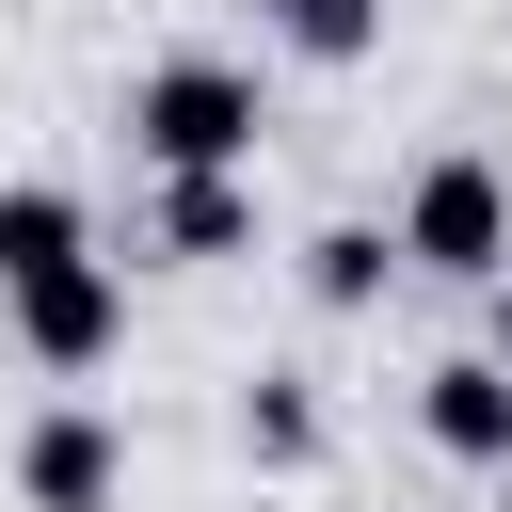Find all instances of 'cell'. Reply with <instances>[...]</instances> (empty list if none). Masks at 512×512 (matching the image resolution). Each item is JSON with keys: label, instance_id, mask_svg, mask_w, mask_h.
<instances>
[{"label": "cell", "instance_id": "cell-1", "mask_svg": "<svg viewBox=\"0 0 512 512\" xmlns=\"http://www.w3.org/2000/svg\"><path fill=\"white\" fill-rule=\"evenodd\" d=\"M128 144H144V176H256V64H224V48L144 64L128 80Z\"/></svg>", "mask_w": 512, "mask_h": 512}, {"label": "cell", "instance_id": "cell-2", "mask_svg": "<svg viewBox=\"0 0 512 512\" xmlns=\"http://www.w3.org/2000/svg\"><path fill=\"white\" fill-rule=\"evenodd\" d=\"M400 272H432V288H512V176H496L480 144L416 160V192H400Z\"/></svg>", "mask_w": 512, "mask_h": 512}, {"label": "cell", "instance_id": "cell-3", "mask_svg": "<svg viewBox=\"0 0 512 512\" xmlns=\"http://www.w3.org/2000/svg\"><path fill=\"white\" fill-rule=\"evenodd\" d=\"M0 320H16L32 368H112V352H128V272H112V256H48V272L0 288Z\"/></svg>", "mask_w": 512, "mask_h": 512}, {"label": "cell", "instance_id": "cell-4", "mask_svg": "<svg viewBox=\"0 0 512 512\" xmlns=\"http://www.w3.org/2000/svg\"><path fill=\"white\" fill-rule=\"evenodd\" d=\"M16 496H32V512H112V496H128L112 416H32V432H16Z\"/></svg>", "mask_w": 512, "mask_h": 512}, {"label": "cell", "instance_id": "cell-5", "mask_svg": "<svg viewBox=\"0 0 512 512\" xmlns=\"http://www.w3.org/2000/svg\"><path fill=\"white\" fill-rule=\"evenodd\" d=\"M416 432H432L448 464H496V480H512V352H448V368L416 384Z\"/></svg>", "mask_w": 512, "mask_h": 512}, {"label": "cell", "instance_id": "cell-6", "mask_svg": "<svg viewBox=\"0 0 512 512\" xmlns=\"http://www.w3.org/2000/svg\"><path fill=\"white\" fill-rule=\"evenodd\" d=\"M160 256H256V176H160Z\"/></svg>", "mask_w": 512, "mask_h": 512}, {"label": "cell", "instance_id": "cell-7", "mask_svg": "<svg viewBox=\"0 0 512 512\" xmlns=\"http://www.w3.org/2000/svg\"><path fill=\"white\" fill-rule=\"evenodd\" d=\"M48 256H96V224H80V192L16 176V192H0V288H16V272H48Z\"/></svg>", "mask_w": 512, "mask_h": 512}, {"label": "cell", "instance_id": "cell-8", "mask_svg": "<svg viewBox=\"0 0 512 512\" xmlns=\"http://www.w3.org/2000/svg\"><path fill=\"white\" fill-rule=\"evenodd\" d=\"M384 272H400V224H320L304 240V288L352 320V304H384Z\"/></svg>", "mask_w": 512, "mask_h": 512}, {"label": "cell", "instance_id": "cell-9", "mask_svg": "<svg viewBox=\"0 0 512 512\" xmlns=\"http://www.w3.org/2000/svg\"><path fill=\"white\" fill-rule=\"evenodd\" d=\"M240 432H256V464H320V400H304V384H256Z\"/></svg>", "mask_w": 512, "mask_h": 512}, {"label": "cell", "instance_id": "cell-10", "mask_svg": "<svg viewBox=\"0 0 512 512\" xmlns=\"http://www.w3.org/2000/svg\"><path fill=\"white\" fill-rule=\"evenodd\" d=\"M368 32H384V0H288V48L304 64H368Z\"/></svg>", "mask_w": 512, "mask_h": 512}, {"label": "cell", "instance_id": "cell-11", "mask_svg": "<svg viewBox=\"0 0 512 512\" xmlns=\"http://www.w3.org/2000/svg\"><path fill=\"white\" fill-rule=\"evenodd\" d=\"M496 336H512V304H496Z\"/></svg>", "mask_w": 512, "mask_h": 512}, {"label": "cell", "instance_id": "cell-12", "mask_svg": "<svg viewBox=\"0 0 512 512\" xmlns=\"http://www.w3.org/2000/svg\"><path fill=\"white\" fill-rule=\"evenodd\" d=\"M272 16H288V0H272Z\"/></svg>", "mask_w": 512, "mask_h": 512}]
</instances>
